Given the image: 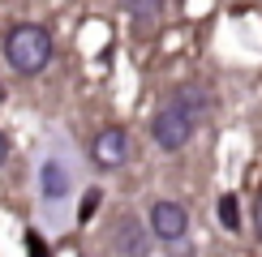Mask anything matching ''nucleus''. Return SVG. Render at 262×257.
I'll return each instance as SVG.
<instances>
[{"instance_id":"obj_3","label":"nucleus","mask_w":262,"mask_h":257,"mask_svg":"<svg viewBox=\"0 0 262 257\" xmlns=\"http://www.w3.org/2000/svg\"><path fill=\"white\" fill-rule=\"evenodd\" d=\"M91 159H95V167H103V171L125 167L129 163V133L121 124H103L99 133H95V142H91Z\"/></svg>"},{"instance_id":"obj_1","label":"nucleus","mask_w":262,"mask_h":257,"mask_svg":"<svg viewBox=\"0 0 262 257\" xmlns=\"http://www.w3.org/2000/svg\"><path fill=\"white\" fill-rule=\"evenodd\" d=\"M5 56L17 73H43L52 64V35L35 21H21L5 35Z\"/></svg>"},{"instance_id":"obj_11","label":"nucleus","mask_w":262,"mask_h":257,"mask_svg":"<svg viewBox=\"0 0 262 257\" xmlns=\"http://www.w3.org/2000/svg\"><path fill=\"white\" fill-rule=\"evenodd\" d=\"M95 206H99V193H91V197H86V206H82V219H91V214H95Z\"/></svg>"},{"instance_id":"obj_10","label":"nucleus","mask_w":262,"mask_h":257,"mask_svg":"<svg viewBox=\"0 0 262 257\" xmlns=\"http://www.w3.org/2000/svg\"><path fill=\"white\" fill-rule=\"evenodd\" d=\"M26 257H52V253H48V244H43V236H39V232H26Z\"/></svg>"},{"instance_id":"obj_12","label":"nucleus","mask_w":262,"mask_h":257,"mask_svg":"<svg viewBox=\"0 0 262 257\" xmlns=\"http://www.w3.org/2000/svg\"><path fill=\"white\" fill-rule=\"evenodd\" d=\"M254 232H258V240H262V197H258V206H254Z\"/></svg>"},{"instance_id":"obj_5","label":"nucleus","mask_w":262,"mask_h":257,"mask_svg":"<svg viewBox=\"0 0 262 257\" xmlns=\"http://www.w3.org/2000/svg\"><path fill=\"white\" fill-rule=\"evenodd\" d=\"M150 223L142 227V223L134 219V214H121V223H116V232H112V240H116V249H121L125 257H146L150 253Z\"/></svg>"},{"instance_id":"obj_8","label":"nucleus","mask_w":262,"mask_h":257,"mask_svg":"<svg viewBox=\"0 0 262 257\" xmlns=\"http://www.w3.org/2000/svg\"><path fill=\"white\" fill-rule=\"evenodd\" d=\"M121 9H125L134 21H155L159 9H163V0H121Z\"/></svg>"},{"instance_id":"obj_9","label":"nucleus","mask_w":262,"mask_h":257,"mask_svg":"<svg viewBox=\"0 0 262 257\" xmlns=\"http://www.w3.org/2000/svg\"><path fill=\"white\" fill-rule=\"evenodd\" d=\"M220 223H224L228 232L241 227V214H236V197H232V193H224V197H220Z\"/></svg>"},{"instance_id":"obj_6","label":"nucleus","mask_w":262,"mask_h":257,"mask_svg":"<svg viewBox=\"0 0 262 257\" xmlns=\"http://www.w3.org/2000/svg\"><path fill=\"white\" fill-rule=\"evenodd\" d=\"M172 99H177L198 124L211 116V107H215V94H211V86H206V82H181L177 90H172Z\"/></svg>"},{"instance_id":"obj_13","label":"nucleus","mask_w":262,"mask_h":257,"mask_svg":"<svg viewBox=\"0 0 262 257\" xmlns=\"http://www.w3.org/2000/svg\"><path fill=\"white\" fill-rule=\"evenodd\" d=\"M5 159H9V137L0 133V167H5Z\"/></svg>"},{"instance_id":"obj_4","label":"nucleus","mask_w":262,"mask_h":257,"mask_svg":"<svg viewBox=\"0 0 262 257\" xmlns=\"http://www.w3.org/2000/svg\"><path fill=\"white\" fill-rule=\"evenodd\" d=\"M146 223H150V232H155L163 244H181L185 232H189V210H185L181 201H155Z\"/></svg>"},{"instance_id":"obj_2","label":"nucleus","mask_w":262,"mask_h":257,"mask_svg":"<svg viewBox=\"0 0 262 257\" xmlns=\"http://www.w3.org/2000/svg\"><path fill=\"white\" fill-rule=\"evenodd\" d=\"M193 133H198V120H193V116L185 112L177 99H168V103L155 112V120H150V137H155V146H159V150H168V155L185 150Z\"/></svg>"},{"instance_id":"obj_7","label":"nucleus","mask_w":262,"mask_h":257,"mask_svg":"<svg viewBox=\"0 0 262 257\" xmlns=\"http://www.w3.org/2000/svg\"><path fill=\"white\" fill-rule=\"evenodd\" d=\"M39 193L48 201H60L64 193H69V167H64L60 159H48V163L39 167Z\"/></svg>"}]
</instances>
